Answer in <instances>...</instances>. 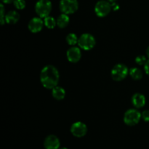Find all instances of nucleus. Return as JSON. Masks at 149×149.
I'll use <instances>...</instances> for the list:
<instances>
[{
    "label": "nucleus",
    "mask_w": 149,
    "mask_h": 149,
    "mask_svg": "<svg viewBox=\"0 0 149 149\" xmlns=\"http://www.w3.org/2000/svg\"><path fill=\"white\" fill-rule=\"evenodd\" d=\"M13 4H14L15 7L17 10H23V9L26 7V1L25 0H14L13 1Z\"/></svg>",
    "instance_id": "6ab92c4d"
},
{
    "label": "nucleus",
    "mask_w": 149,
    "mask_h": 149,
    "mask_svg": "<svg viewBox=\"0 0 149 149\" xmlns=\"http://www.w3.org/2000/svg\"><path fill=\"white\" fill-rule=\"evenodd\" d=\"M145 96L141 93H135L132 97V103L135 109H141L146 105Z\"/></svg>",
    "instance_id": "f8f14e48"
},
{
    "label": "nucleus",
    "mask_w": 149,
    "mask_h": 149,
    "mask_svg": "<svg viewBox=\"0 0 149 149\" xmlns=\"http://www.w3.org/2000/svg\"><path fill=\"white\" fill-rule=\"evenodd\" d=\"M147 61H148V60L146 59V56H144V55H138V56H137L135 59V63H136L138 65H145Z\"/></svg>",
    "instance_id": "aec40b11"
},
{
    "label": "nucleus",
    "mask_w": 149,
    "mask_h": 149,
    "mask_svg": "<svg viewBox=\"0 0 149 149\" xmlns=\"http://www.w3.org/2000/svg\"><path fill=\"white\" fill-rule=\"evenodd\" d=\"M52 95L55 100H63L65 97V90L63 87L56 86L52 90Z\"/></svg>",
    "instance_id": "4468645a"
},
{
    "label": "nucleus",
    "mask_w": 149,
    "mask_h": 149,
    "mask_svg": "<svg viewBox=\"0 0 149 149\" xmlns=\"http://www.w3.org/2000/svg\"><path fill=\"white\" fill-rule=\"evenodd\" d=\"M111 10V3L107 0H100L95 6V13L99 17H106Z\"/></svg>",
    "instance_id": "0eeeda50"
},
{
    "label": "nucleus",
    "mask_w": 149,
    "mask_h": 149,
    "mask_svg": "<svg viewBox=\"0 0 149 149\" xmlns=\"http://www.w3.org/2000/svg\"><path fill=\"white\" fill-rule=\"evenodd\" d=\"M111 7H112V10H114V11H117V10H119V4H116V2L111 3Z\"/></svg>",
    "instance_id": "b1692460"
},
{
    "label": "nucleus",
    "mask_w": 149,
    "mask_h": 149,
    "mask_svg": "<svg viewBox=\"0 0 149 149\" xmlns=\"http://www.w3.org/2000/svg\"><path fill=\"white\" fill-rule=\"evenodd\" d=\"M44 26H45V23H44V20H42V17H35L29 21L28 28L31 32L36 33L42 30Z\"/></svg>",
    "instance_id": "9d476101"
},
{
    "label": "nucleus",
    "mask_w": 149,
    "mask_h": 149,
    "mask_svg": "<svg viewBox=\"0 0 149 149\" xmlns=\"http://www.w3.org/2000/svg\"><path fill=\"white\" fill-rule=\"evenodd\" d=\"M59 79V71L54 65H47L41 71L40 81L45 88L52 90L54 87L58 86Z\"/></svg>",
    "instance_id": "f257e3e1"
},
{
    "label": "nucleus",
    "mask_w": 149,
    "mask_h": 149,
    "mask_svg": "<svg viewBox=\"0 0 149 149\" xmlns=\"http://www.w3.org/2000/svg\"><path fill=\"white\" fill-rule=\"evenodd\" d=\"M71 132L74 136L77 138H82L87 134V127L81 122H74L71 127Z\"/></svg>",
    "instance_id": "6e6552de"
},
{
    "label": "nucleus",
    "mask_w": 149,
    "mask_h": 149,
    "mask_svg": "<svg viewBox=\"0 0 149 149\" xmlns=\"http://www.w3.org/2000/svg\"><path fill=\"white\" fill-rule=\"evenodd\" d=\"M107 1H109L110 3H113V2H116L117 0H107Z\"/></svg>",
    "instance_id": "bb28decb"
},
{
    "label": "nucleus",
    "mask_w": 149,
    "mask_h": 149,
    "mask_svg": "<svg viewBox=\"0 0 149 149\" xmlns=\"http://www.w3.org/2000/svg\"><path fill=\"white\" fill-rule=\"evenodd\" d=\"M96 41L94 36L88 33H84L79 38L78 45L84 50H90L95 46Z\"/></svg>",
    "instance_id": "423d86ee"
},
{
    "label": "nucleus",
    "mask_w": 149,
    "mask_h": 149,
    "mask_svg": "<svg viewBox=\"0 0 149 149\" xmlns=\"http://www.w3.org/2000/svg\"><path fill=\"white\" fill-rule=\"evenodd\" d=\"M144 70H145L147 75L149 76V59L146 61V64L144 65Z\"/></svg>",
    "instance_id": "5701e85b"
},
{
    "label": "nucleus",
    "mask_w": 149,
    "mask_h": 149,
    "mask_svg": "<svg viewBox=\"0 0 149 149\" xmlns=\"http://www.w3.org/2000/svg\"><path fill=\"white\" fill-rule=\"evenodd\" d=\"M0 8H1V10H0V12H1V20H0V22H1V25H4V23H6L5 22V10H4V5H3V4H1V5H0Z\"/></svg>",
    "instance_id": "412c9836"
},
{
    "label": "nucleus",
    "mask_w": 149,
    "mask_h": 149,
    "mask_svg": "<svg viewBox=\"0 0 149 149\" xmlns=\"http://www.w3.org/2000/svg\"><path fill=\"white\" fill-rule=\"evenodd\" d=\"M129 74V70L126 65L118 63L113 67L111 71V75L114 81H121L125 79Z\"/></svg>",
    "instance_id": "20e7f679"
},
{
    "label": "nucleus",
    "mask_w": 149,
    "mask_h": 149,
    "mask_svg": "<svg viewBox=\"0 0 149 149\" xmlns=\"http://www.w3.org/2000/svg\"><path fill=\"white\" fill-rule=\"evenodd\" d=\"M44 23H45V26L49 29H55V26H57V20L49 15L44 18Z\"/></svg>",
    "instance_id": "f3484780"
},
{
    "label": "nucleus",
    "mask_w": 149,
    "mask_h": 149,
    "mask_svg": "<svg viewBox=\"0 0 149 149\" xmlns=\"http://www.w3.org/2000/svg\"><path fill=\"white\" fill-rule=\"evenodd\" d=\"M67 59L70 63H78L81 58V52L80 47L72 46L68 49L66 52Z\"/></svg>",
    "instance_id": "1a4fd4ad"
},
{
    "label": "nucleus",
    "mask_w": 149,
    "mask_h": 149,
    "mask_svg": "<svg viewBox=\"0 0 149 149\" xmlns=\"http://www.w3.org/2000/svg\"><path fill=\"white\" fill-rule=\"evenodd\" d=\"M141 118L142 115L138 109H130L125 113L123 120L128 126H135L139 123Z\"/></svg>",
    "instance_id": "7ed1b4c3"
},
{
    "label": "nucleus",
    "mask_w": 149,
    "mask_h": 149,
    "mask_svg": "<svg viewBox=\"0 0 149 149\" xmlns=\"http://www.w3.org/2000/svg\"><path fill=\"white\" fill-rule=\"evenodd\" d=\"M20 20V15L15 10H10L5 15V22L7 24L13 25L17 23Z\"/></svg>",
    "instance_id": "ddd939ff"
},
{
    "label": "nucleus",
    "mask_w": 149,
    "mask_h": 149,
    "mask_svg": "<svg viewBox=\"0 0 149 149\" xmlns=\"http://www.w3.org/2000/svg\"><path fill=\"white\" fill-rule=\"evenodd\" d=\"M59 149H68V148H65V147H63V148H59Z\"/></svg>",
    "instance_id": "cd10ccee"
},
{
    "label": "nucleus",
    "mask_w": 149,
    "mask_h": 149,
    "mask_svg": "<svg viewBox=\"0 0 149 149\" xmlns=\"http://www.w3.org/2000/svg\"><path fill=\"white\" fill-rule=\"evenodd\" d=\"M129 74L134 80H141L143 78V72L138 68H131L129 70Z\"/></svg>",
    "instance_id": "dca6fc26"
},
{
    "label": "nucleus",
    "mask_w": 149,
    "mask_h": 149,
    "mask_svg": "<svg viewBox=\"0 0 149 149\" xmlns=\"http://www.w3.org/2000/svg\"><path fill=\"white\" fill-rule=\"evenodd\" d=\"M65 40H66L68 45H71V46H74L75 45L78 44L79 38L74 33H70L66 36Z\"/></svg>",
    "instance_id": "a211bd4d"
},
{
    "label": "nucleus",
    "mask_w": 149,
    "mask_h": 149,
    "mask_svg": "<svg viewBox=\"0 0 149 149\" xmlns=\"http://www.w3.org/2000/svg\"><path fill=\"white\" fill-rule=\"evenodd\" d=\"M70 22V18L68 17V15L62 13L58 16L57 18V26L60 28V29H63L66 28L68 26Z\"/></svg>",
    "instance_id": "2eb2a0df"
},
{
    "label": "nucleus",
    "mask_w": 149,
    "mask_h": 149,
    "mask_svg": "<svg viewBox=\"0 0 149 149\" xmlns=\"http://www.w3.org/2000/svg\"><path fill=\"white\" fill-rule=\"evenodd\" d=\"M60 146L61 142L59 138L55 135H48L44 141V146L45 149H59Z\"/></svg>",
    "instance_id": "9b49d317"
},
{
    "label": "nucleus",
    "mask_w": 149,
    "mask_h": 149,
    "mask_svg": "<svg viewBox=\"0 0 149 149\" xmlns=\"http://www.w3.org/2000/svg\"><path fill=\"white\" fill-rule=\"evenodd\" d=\"M52 10V3L49 0H38L35 4V12L42 18L49 15Z\"/></svg>",
    "instance_id": "f03ea898"
},
{
    "label": "nucleus",
    "mask_w": 149,
    "mask_h": 149,
    "mask_svg": "<svg viewBox=\"0 0 149 149\" xmlns=\"http://www.w3.org/2000/svg\"><path fill=\"white\" fill-rule=\"evenodd\" d=\"M2 1V3L4 4H11L12 2L14 1V0H1Z\"/></svg>",
    "instance_id": "393cba45"
},
{
    "label": "nucleus",
    "mask_w": 149,
    "mask_h": 149,
    "mask_svg": "<svg viewBox=\"0 0 149 149\" xmlns=\"http://www.w3.org/2000/svg\"><path fill=\"white\" fill-rule=\"evenodd\" d=\"M146 55H147V57L149 58V47L147 48V49H146Z\"/></svg>",
    "instance_id": "a878e982"
},
{
    "label": "nucleus",
    "mask_w": 149,
    "mask_h": 149,
    "mask_svg": "<svg viewBox=\"0 0 149 149\" xmlns=\"http://www.w3.org/2000/svg\"><path fill=\"white\" fill-rule=\"evenodd\" d=\"M141 115H142V119H143L145 122H149V110L143 111V113H141Z\"/></svg>",
    "instance_id": "4be33fe9"
},
{
    "label": "nucleus",
    "mask_w": 149,
    "mask_h": 149,
    "mask_svg": "<svg viewBox=\"0 0 149 149\" xmlns=\"http://www.w3.org/2000/svg\"><path fill=\"white\" fill-rule=\"evenodd\" d=\"M59 8L61 13L64 14H74L78 10L79 2L77 0H61Z\"/></svg>",
    "instance_id": "39448f33"
}]
</instances>
